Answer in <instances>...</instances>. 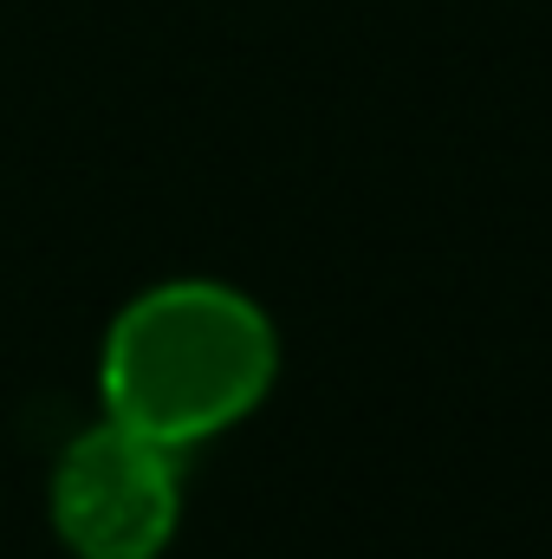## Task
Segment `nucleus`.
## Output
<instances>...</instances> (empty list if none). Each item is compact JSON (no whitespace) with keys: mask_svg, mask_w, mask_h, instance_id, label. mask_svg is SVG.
<instances>
[{"mask_svg":"<svg viewBox=\"0 0 552 559\" xmlns=\"http://www.w3.org/2000/svg\"><path fill=\"white\" fill-rule=\"evenodd\" d=\"M274 378V312L215 274H176L131 293L98 338V417L176 455L248 423Z\"/></svg>","mask_w":552,"mask_h":559,"instance_id":"1","label":"nucleus"},{"mask_svg":"<svg viewBox=\"0 0 552 559\" xmlns=\"http://www.w3.org/2000/svg\"><path fill=\"white\" fill-rule=\"evenodd\" d=\"M46 521L72 559H163L182 527V455L111 417L85 423L52 455Z\"/></svg>","mask_w":552,"mask_h":559,"instance_id":"2","label":"nucleus"}]
</instances>
